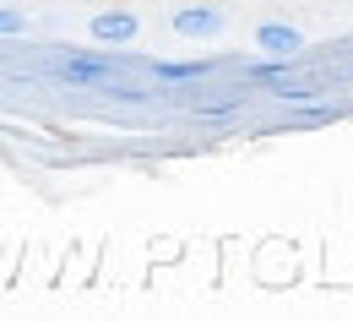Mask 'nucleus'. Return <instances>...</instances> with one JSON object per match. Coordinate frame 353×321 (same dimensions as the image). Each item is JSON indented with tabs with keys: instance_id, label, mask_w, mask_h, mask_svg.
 Here are the masks:
<instances>
[{
	"instance_id": "6",
	"label": "nucleus",
	"mask_w": 353,
	"mask_h": 321,
	"mask_svg": "<svg viewBox=\"0 0 353 321\" xmlns=\"http://www.w3.org/2000/svg\"><path fill=\"white\" fill-rule=\"evenodd\" d=\"M294 66H299V55H272V60H256V66H245V82H283Z\"/></svg>"
},
{
	"instance_id": "1",
	"label": "nucleus",
	"mask_w": 353,
	"mask_h": 321,
	"mask_svg": "<svg viewBox=\"0 0 353 321\" xmlns=\"http://www.w3.org/2000/svg\"><path fill=\"white\" fill-rule=\"evenodd\" d=\"M88 33L98 44H131L136 33H141V22H136V11H92Z\"/></svg>"
},
{
	"instance_id": "4",
	"label": "nucleus",
	"mask_w": 353,
	"mask_h": 321,
	"mask_svg": "<svg viewBox=\"0 0 353 321\" xmlns=\"http://www.w3.org/2000/svg\"><path fill=\"white\" fill-rule=\"evenodd\" d=\"M65 82H114V60L109 55H88V60H65L60 66Z\"/></svg>"
},
{
	"instance_id": "3",
	"label": "nucleus",
	"mask_w": 353,
	"mask_h": 321,
	"mask_svg": "<svg viewBox=\"0 0 353 321\" xmlns=\"http://www.w3.org/2000/svg\"><path fill=\"white\" fill-rule=\"evenodd\" d=\"M256 44H261L266 55H305V33L288 28V22H261V28H256Z\"/></svg>"
},
{
	"instance_id": "5",
	"label": "nucleus",
	"mask_w": 353,
	"mask_h": 321,
	"mask_svg": "<svg viewBox=\"0 0 353 321\" xmlns=\"http://www.w3.org/2000/svg\"><path fill=\"white\" fill-rule=\"evenodd\" d=\"M152 71H158V82H196V77H212L218 60H158Z\"/></svg>"
},
{
	"instance_id": "7",
	"label": "nucleus",
	"mask_w": 353,
	"mask_h": 321,
	"mask_svg": "<svg viewBox=\"0 0 353 321\" xmlns=\"http://www.w3.org/2000/svg\"><path fill=\"white\" fill-rule=\"evenodd\" d=\"M17 33H28V11L0 6V39H17Z\"/></svg>"
},
{
	"instance_id": "2",
	"label": "nucleus",
	"mask_w": 353,
	"mask_h": 321,
	"mask_svg": "<svg viewBox=\"0 0 353 321\" xmlns=\"http://www.w3.org/2000/svg\"><path fill=\"white\" fill-rule=\"evenodd\" d=\"M218 28H223L218 6H179V11H174V33H179V39H212Z\"/></svg>"
}]
</instances>
